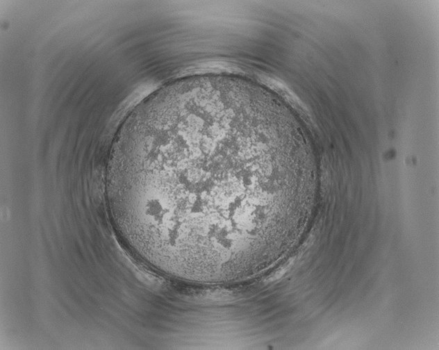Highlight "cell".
I'll use <instances>...</instances> for the list:
<instances>
[{"mask_svg":"<svg viewBox=\"0 0 439 350\" xmlns=\"http://www.w3.org/2000/svg\"><path fill=\"white\" fill-rule=\"evenodd\" d=\"M232 106L167 103L120 131L109 159V208L131 235L165 256H222L262 235L269 190L262 130ZM267 222V220H266Z\"/></svg>","mask_w":439,"mask_h":350,"instance_id":"obj_1","label":"cell"}]
</instances>
